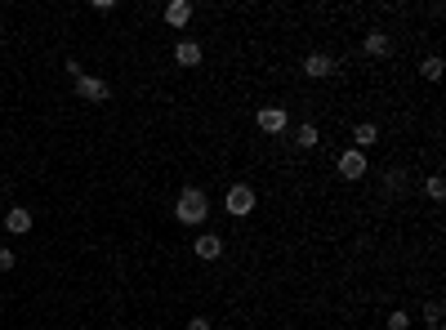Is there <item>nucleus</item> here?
<instances>
[{"instance_id": "f257e3e1", "label": "nucleus", "mask_w": 446, "mask_h": 330, "mask_svg": "<svg viewBox=\"0 0 446 330\" xmlns=\"http://www.w3.org/2000/svg\"><path fill=\"white\" fill-rule=\"evenodd\" d=\"M174 219L184 228H206V219H210V192L206 188H184V192H179V201H174Z\"/></svg>"}, {"instance_id": "f03ea898", "label": "nucleus", "mask_w": 446, "mask_h": 330, "mask_svg": "<svg viewBox=\"0 0 446 330\" xmlns=\"http://www.w3.org/2000/svg\"><path fill=\"white\" fill-rule=\"evenodd\" d=\"M223 210L233 214V219H245V214L255 210V188H245V183H233L223 192Z\"/></svg>"}, {"instance_id": "7ed1b4c3", "label": "nucleus", "mask_w": 446, "mask_h": 330, "mask_svg": "<svg viewBox=\"0 0 446 330\" xmlns=\"http://www.w3.org/2000/svg\"><path fill=\"white\" fill-rule=\"evenodd\" d=\"M255 125L263 129V134H277V139H282L286 129H290V112H286V107H259V112H255Z\"/></svg>"}, {"instance_id": "20e7f679", "label": "nucleus", "mask_w": 446, "mask_h": 330, "mask_svg": "<svg viewBox=\"0 0 446 330\" xmlns=\"http://www.w3.org/2000/svg\"><path fill=\"white\" fill-rule=\"evenodd\" d=\"M339 179H349V183L366 179V152H357V147H344V152H339Z\"/></svg>"}, {"instance_id": "39448f33", "label": "nucleus", "mask_w": 446, "mask_h": 330, "mask_svg": "<svg viewBox=\"0 0 446 330\" xmlns=\"http://www.w3.org/2000/svg\"><path fill=\"white\" fill-rule=\"evenodd\" d=\"M76 94L85 98V103H107V98H112V85H107L103 76H90V72H85V76L76 80Z\"/></svg>"}, {"instance_id": "423d86ee", "label": "nucleus", "mask_w": 446, "mask_h": 330, "mask_svg": "<svg viewBox=\"0 0 446 330\" xmlns=\"http://www.w3.org/2000/svg\"><path fill=\"white\" fill-rule=\"evenodd\" d=\"M335 68L339 63L326 54V49H312V54L304 58V76H312V80H326V76H335Z\"/></svg>"}, {"instance_id": "0eeeda50", "label": "nucleus", "mask_w": 446, "mask_h": 330, "mask_svg": "<svg viewBox=\"0 0 446 330\" xmlns=\"http://www.w3.org/2000/svg\"><path fill=\"white\" fill-rule=\"evenodd\" d=\"M192 255H196V259H201V263H214V259H219V255H223V241H219V237H214V233H201V237H196V241H192Z\"/></svg>"}, {"instance_id": "6e6552de", "label": "nucleus", "mask_w": 446, "mask_h": 330, "mask_svg": "<svg viewBox=\"0 0 446 330\" xmlns=\"http://www.w3.org/2000/svg\"><path fill=\"white\" fill-rule=\"evenodd\" d=\"M361 49H366L371 58H384L388 49H393V36H388L384 27H371V31H366V41H361Z\"/></svg>"}, {"instance_id": "1a4fd4ad", "label": "nucleus", "mask_w": 446, "mask_h": 330, "mask_svg": "<svg viewBox=\"0 0 446 330\" xmlns=\"http://www.w3.org/2000/svg\"><path fill=\"white\" fill-rule=\"evenodd\" d=\"M406 192H410V174L406 170H384V196L388 201H398Z\"/></svg>"}, {"instance_id": "9d476101", "label": "nucleus", "mask_w": 446, "mask_h": 330, "mask_svg": "<svg viewBox=\"0 0 446 330\" xmlns=\"http://www.w3.org/2000/svg\"><path fill=\"white\" fill-rule=\"evenodd\" d=\"M31 223H36V219H31V214H27L23 206L5 210V233H14V237H27V233H31Z\"/></svg>"}, {"instance_id": "9b49d317", "label": "nucleus", "mask_w": 446, "mask_h": 330, "mask_svg": "<svg viewBox=\"0 0 446 330\" xmlns=\"http://www.w3.org/2000/svg\"><path fill=\"white\" fill-rule=\"evenodd\" d=\"M192 5H188V0H170V5H165V23H170V27H179V31H184L188 23H192Z\"/></svg>"}, {"instance_id": "f8f14e48", "label": "nucleus", "mask_w": 446, "mask_h": 330, "mask_svg": "<svg viewBox=\"0 0 446 330\" xmlns=\"http://www.w3.org/2000/svg\"><path fill=\"white\" fill-rule=\"evenodd\" d=\"M174 63L179 68H196V63H201V45L196 41H179L174 45Z\"/></svg>"}, {"instance_id": "ddd939ff", "label": "nucleus", "mask_w": 446, "mask_h": 330, "mask_svg": "<svg viewBox=\"0 0 446 330\" xmlns=\"http://www.w3.org/2000/svg\"><path fill=\"white\" fill-rule=\"evenodd\" d=\"M371 143H379V125H375V121H361V125L353 129V147H357V152H366Z\"/></svg>"}, {"instance_id": "4468645a", "label": "nucleus", "mask_w": 446, "mask_h": 330, "mask_svg": "<svg viewBox=\"0 0 446 330\" xmlns=\"http://www.w3.org/2000/svg\"><path fill=\"white\" fill-rule=\"evenodd\" d=\"M317 143H322V134H317V125H312V121L294 125V147H304V152H312Z\"/></svg>"}, {"instance_id": "2eb2a0df", "label": "nucleus", "mask_w": 446, "mask_h": 330, "mask_svg": "<svg viewBox=\"0 0 446 330\" xmlns=\"http://www.w3.org/2000/svg\"><path fill=\"white\" fill-rule=\"evenodd\" d=\"M424 192L433 196V201H442V196H446V174H428L424 179Z\"/></svg>"}, {"instance_id": "dca6fc26", "label": "nucleus", "mask_w": 446, "mask_h": 330, "mask_svg": "<svg viewBox=\"0 0 446 330\" xmlns=\"http://www.w3.org/2000/svg\"><path fill=\"white\" fill-rule=\"evenodd\" d=\"M420 76H424V80H442V58L428 54V58L420 63Z\"/></svg>"}, {"instance_id": "f3484780", "label": "nucleus", "mask_w": 446, "mask_h": 330, "mask_svg": "<svg viewBox=\"0 0 446 330\" xmlns=\"http://www.w3.org/2000/svg\"><path fill=\"white\" fill-rule=\"evenodd\" d=\"M424 321L428 326H442V299H428L424 304Z\"/></svg>"}, {"instance_id": "a211bd4d", "label": "nucleus", "mask_w": 446, "mask_h": 330, "mask_svg": "<svg viewBox=\"0 0 446 330\" xmlns=\"http://www.w3.org/2000/svg\"><path fill=\"white\" fill-rule=\"evenodd\" d=\"M388 330H410V312H388Z\"/></svg>"}, {"instance_id": "6ab92c4d", "label": "nucleus", "mask_w": 446, "mask_h": 330, "mask_svg": "<svg viewBox=\"0 0 446 330\" xmlns=\"http://www.w3.org/2000/svg\"><path fill=\"white\" fill-rule=\"evenodd\" d=\"M14 263H18V255H14V250H5V245H0V272H9Z\"/></svg>"}, {"instance_id": "aec40b11", "label": "nucleus", "mask_w": 446, "mask_h": 330, "mask_svg": "<svg viewBox=\"0 0 446 330\" xmlns=\"http://www.w3.org/2000/svg\"><path fill=\"white\" fill-rule=\"evenodd\" d=\"M63 72H68L72 80H80V76H85V72H80V63H76V58H68V63H63Z\"/></svg>"}, {"instance_id": "412c9836", "label": "nucleus", "mask_w": 446, "mask_h": 330, "mask_svg": "<svg viewBox=\"0 0 446 330\" xmlns=\"http://www.w3.org/2000/svg\"><path fill=\"white\" fill-rule=\"evenodd\" d=\"M90 9H94V14H112L117 5H112V0H90Z\"/></svg>"}, {"instance_id": "4be33fe9", "label": "nucleus", "mask_w": 446, "mask_h": 330, "mask_svg": "<svg viewBox=\"0 0 446 330\" xmlns=\"http://www.w3.org/2000/svg\"><path fill=\"white\" fill-rule=\"evenodd\" d=\"M188 330H214V321H210V317H192Z\"/></svg>"}, {"instance_id": "5701e85b", "label": "nucleus", "mask_w": 446, "mask_h": 330, "mask_svg": "<svg viewBox=\"0 0 446 330\" xmlns=\"http://www.w3.org/2000/svg\"><path fill=\"white\" fill-rule=\"evenodd\" d=\"M424 330H442V326H424Z\"/></svg>"}]
</instances>
